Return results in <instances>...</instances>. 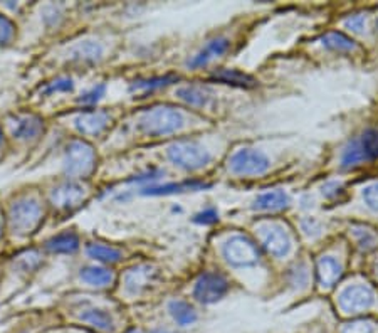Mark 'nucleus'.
Segmentation results:
<instances>
[{
    "mask_svg": "<svg viewBox=\"0 0 378 333\" xmlns=\"http://www.w3.org/2000/svg\"><path fill=\"white\" fill-rule=\"evenodd\" d=\"M185 127V115L172 106H155L140 116V128L150 137H163L180 132Z\"/></svg>",
    "mask_w": 378,
    "mask_h": 333,
    "instance_id": "1",
    "label": "nucleus"
},
{
    "mask_svg": "<svg viewBox=\"0 0 378 333\" xmlns=\"http://www.w3.org/2000/svg\"><path fill=\"white\" fill-rule=\"evenodd\" d=\"M96 168V153L93 146L82 140H73L64 153V172L73 179L89 177Z\"/></svg>",
    "mask_w": 378,
    "mask_h": 333,
    "instance_id": "2",
    "label": "nucleus"
},
{
    "mask_svg": "<svg viewBox=\"0 0 378 333\" xmlns=\"http://www.w3.org/2000/svg\"><path fill=\"white\" fill-rule=\"evenodd\" d=\"M168 158L173 165L184 168V170H199L210 163V153L194 140H178L172 144L167 150Z\"/></svg>",
    "mask_w": 378,
    "mask_h": 333,
    "instance_id": "3",
    "label": "nucleus"
},
{
    "mask_svg": "<svg viewBox=\"0 0 378 333\" xmlns=\"http://www.w3.org/2000/svg\"><path fill=\"white\" fill-rule=\"evenodd\" d=\"M44 219L41 202L36 197L20 199L12 207V226L20 234H32Z\"/></svg>",
    "mask_w": 378,
    "mask_h": 333,
    "instance_id": "4",
    "label": "nucleus"
},
{
    "mask_svg": "<svg viewBox=\"0 0 378 333\" xmlns=\"http://www.w3.org/2000/svg\"><path fill=\"white\" fill-rule=\"evenodd\" d=\"M222 254L232 266H252L259 261V248L251 237L230 236L222 246Z\"/></svg>",
    "mask_w": 378,
    "mask_h": 333,
    "instance_id": "5",
    "label": "nucleus"
},
{
    "mask_svg": "<svg viewBox=\"0 0 378 333\" xmlns=\"http://www.w3.org/2000/svg\"><path fill=\"white\" fill-rule=\"evenodd\" d=\"M269 165L271 162L266 155L254 149H241L229 158V170L242 177L266 174Z\"/></svg>",
    "mask_w": 378,
    "mask_h": 333,
    "instance_id": "6",
    "label": "nucleus"
},
{
    "mask_svg": "<svg viewBox=\"0 0 378 333\" xmlns=\"http://www.w3.org/2000/svg\"><path fill=\"white\" fill-rule=\"evenodd\" d=\"M259 232V241L260 246L266 249L267 254L275 258H284L288 256L291 253V237L288 234L284 227L279 226V224H272V222H266L260 224L258 227Z\"/></svg>",
    "mask_w": 378,
    "mask_h": 333,
    "instance_id": "7",
    "label": "nucleus"
},
{
    "mask_svg": "<svg viewBox=\"0 0 378 333\" xmlns=\"http://www.w3.org/2000/svg\"><path fill=\"white\" fill-rule=\"evenodd\" d=\"M229 281L224 275L217 271H208L203 272L195 283L194 296L195 300L203 303V305H210V303H215L220 298H224L225 293L229 291Z\"/></svg>",
    "mask_w": 378,
    "mask_h": 333,
    "instance_id": "8",
    "label": "nucleus"
},
{
    "mask_svg": "<svg viewBox=\"0 0 378 333\" xmlns=\"http://www.w3.org/2000/svg\"><path fill=\"white\" fill-rule=\"evenodd\" d=\"M375 301V293L367 284H351L346 287L338 296V305L343 313L358 315L367 311Z\"/></svg>",
    "mask_w": 378,
    "mask_h": 333,
    "instance_id": "9",
    "label": "nucleus"
},
{
    "mask_svg": "<svg viewBox=\"0 0 378 333\" xmlns=\"http://www.w3.org/2000/svg\"><path fill=\"white\" fill-rule=\"evenodd\" d=\"M86 190L76 182H64L51 192V202L61 211L75 209L84 201Z\"/></svg>",
    "mask_w": 378,
    "mask_h": 333,
    "instance_id": "10",
    "label": "nucleus"
},
{
    "mask_svg": "<svg viewBox=\"0 0 378 333\" xmlns=\"http://www.w3.org/2000/svg\"><path fill=\"white\" fill-rule=\"evenodd\" d=\"M75 125L77 132L86 137H96L110 125V115L101 110H86L76 116Z\"/></svg>",
    "mask_w": 378,
    "mask_h": 333,
    "instance_id": "11",
    "label": "nucleus"
},
{
    "mask_svg": "<svg viewBox=\"0 0 378 333\" xmlns=\"http://www.w3.org/2000/svg\"><path fill=\"white\" fill-rule=\"evenodd\" d=\"M229 47H230L229 39L215 37L212 39V41H208L187 64H189L190 69H201L203 66H207V64H210L212 61L220 58V56H224L229 51Z\"/></svg>",
    "mask_w": 378,
    "mask_h": 333,
    "instance_id": "12",
    "label": "nucleus"
},
{
    "mask_svg": "<svg viewBox=\"0 0 378 333\" xmlns=\"http://www.w3.org/2000/svg\"><path fill=\"white\" fill-rule=\"evenodd\" d=\"M156 278V271L149 265H140L134 266L132 270H128L125 276V288L126 291L132 293V295H138L143 289H146L153 283Z\"/></svg>",
    "mask_w": 378,
    "mask_h": 333,
    "instance_id": "13",
    "label": "nucleus"
},
{
    "mask_svg": "<svg viewBox=\"0 0 378 333\" xmlns=\"http://www.w3.org/2000/svg\"><path fill=\"white\" fill-rule=\"evenodd\" d=\"M316 275H318V283L321 287L329 289L340 281L343 275V266L336 258L321 256L318 263H316Z\"/></svg>",
    "mask_w": 378,
    "mask_h": 333,
    "instance_id": "14",
    "label": "nucleus"
},
{
    "mask_svg": "<svg viewBox=\"0 0 378 333\" xmlns=\"http://www.w3.org/2000/svg\"><path fill=\"white\" fill-rule=\"evenodd\" d=\"M177 96L194 108H203L212 99L210 88L203 84H187L177 89Z\"/></svg>",
    "mask_w": 378,
    "mask_h": 333,
    "instance_id": "15",
    "label": "nucleus"
},
{
    "mask_svg": "<svg viewBox=\"0 0 378 333\" xmlns=\"http://www.w3.org/2000/svg\"><path fill=\"white\" fill-rule=\"evenodd\" d=\"M210 184H206V182H180V184H167V185H153V187L143 189L141 194L143 196H170V194H180L187 192V190H202L208 189Z\"/></svg>",
    "mask_w": 378,
    "mask_h": 333,
    "instance_id": "16",
    "label": "nucleus"
},
{
    "mask_svg": "<svg viewBox=\"0 0 378 333\" xmlns=\"http://www.w3.org/2000/svg\"><path fill=\"white\" fill-rule=\"evenodd\" d=\"M214 81H219V83L229 84V86H237V88H254L258 84V81L254 77L246 75V73L237 71V69H217L214 75L210 76Z\"/></svg>",
    "mask_w": 378,
    "mask_h": 333,
    "instance_id": "17",
    "label": "nucleus"
},
{
    "mask_svg": "<svg viewBox=\"0 0 378 333\" xmlns=\"http://www.w3.org/2000/svg\"><path fill=\"white\" fill-rule=\"evenodd\" d=\"M80 317L82 322H86L88 325L96 328V330L103 333H111L113 330H115V320H113V317L108 313L106 310L91 306V308L82 310V313L80 315Z\"/></svg>",
    "mask_w": 378,
    "mask_h": 333,
    "instance_id": "18",
    "label": "nucleus"
},
{
    "mask_svg": "<svg viewBox=\"0 0 378 333\" xmlns=\"http://www.w3.org/2000/svg\"><path fill=\"white\" fill-rule=\"evenodd\" d=\"M289 204V197L286 196L284 190H271V192H264L258 196L254 201L256 211L264 212H277L286 209Z\"/></svg>",
    "mask_w": 378,
    "mask_h": 333,
    "instance_id": "19",
    "label": "nucleus"
},
{
    "mask_svg": "<svg viewBox=\"0 0 378 333\" xmlns=\"http://www.w3.org/2000/svg\"><path fill=\"white\" fill-rule=\"evenodd\" d=\"M86 253L89 258L104 263V265H115V263H120L123 259V253L120 249L103 244V242H89L86 246Z\"/></svg>",
    "mask_w": 378,
    "mask_h": 333,
    "instance_id": "20",
    "label": "nucleus"
},
{
    "mask_svg": "<svg viewBox=\"0 0 378 333\" xmlns=\"http://www.w3.org/2000/svg\"><path fill=\"white\" fill-rule=\"evenodd\" d=\"M81 279L94 288H108L115 281V275L108 268L88 266L81 271Z\"/></svg>",
    "mask_w": 378,
    "mask_h": 333,
    "instance_id": "21",
    "label": "nucleus"
},
{
    "mask_svg": "<svg viewBox=\"0 0 378 333\" xmlns=\"http://www.w3.org/2000/svg\"><path fill=\"white\" fill-rule=\"evenodd\" d=\"M42 130H44L42 120L36 115H27L17 120L14 133L17 138H23V140H34V138L41 135Z\"/></svg>",
    "mask_w": 378,
    "mask_h": 333,
    "instance_id": "22",
    "label": "nucleus"
},
{
    "mask_svg": "<svg viewBox=\"0 0 378 333\" xmlns=\"http://www.w3.org/2000/svg\"><path fill=\"white\" fill-rule=\"evenodd\" d=\"M46 248L49 249L51 253L73 254L80 248V237H77L76 232H63V234L51 237V239L46 242Z\"/></svg>",
    "mask_w": 378,
    "mask_h": 333,
    "instance_id": "23",
    "label": "nucleus"
},
{
    "mask_svg": "<svg viewBox=\"0 0 378 333\" xmlns=\"http://www.w3.org/2000/svg\"><path fill=\"white\" fill-rule=\"evenodd\" d=\"M168 311H170L172 318L175 320L177 325L180 327L194 325V323L197 322V311L187 301L173 300L170 305H168Z\"/></svg>",
    "mask_w": 378,
    "mask_h": 333,
    "instance_id": "24",
    "label": "nucleus"
},
{
    "mask_svg": "<svg viewBox=\"0 0 378 333\" xmlns=\"http://www.w3.org/2000/svg\"><path fill=\"white\" fill-rule=\"evenodd\" d=\"M321 42H323L325 47L336 51V53H353V51H356V42L353 39L346 36V34L338 32V30H332V32L325 34L321 37Z\"/></svg>",
    "mask_w": 378,
    "mask_h": 333,
    "instance_id": "25",
    "label": "nucleus"
},
{
    "mask_svg": "<svg viewBox=\"0 0 378 333\" xmlns=\"http://www.w3.org/2000/svg\"><path fill=\"white\" fill-rule=\"evenodd\" d=\"M363 163H368L367 158H365V153L362 150V146H360L358 140H351L348 145L345 146V150H343L341 155V167L346 168V170H350V168H356L360 165H363Z\"/></svg>",
    "mask_w": 378,
    "mask_h": 333,
    "instance_id": "26",
    "label": "nucleus"
},
{
    "mask_svg": "<svg viewBox=\"0 0 378 333\" xmlns=\"http://www.w3.org/2000/svg\"><path fill=\"white\" fill-rule=\"evenodd\" d=\"M103 49L101 46L96 44V42H81L80 46H76L71 53V59L77 61V63H94L101 58Z\"/></svg>",
    "mask_w": 378,
    "mask_h": 333,
    "instance_id": "27",
    "label": "nucleus"
},
{
    "mask_svg": "<svg viewBox=\"0 0 378 333\" xmlns=\"http://www.w3.org/2000/svg\"><path fill=\"white\" fill-rule=\"evenodd\" d=\"M356 140L362 146L367 162L378 158V128H367Z\"/></svg>",
    "mask_w": 378,
    "mask_h": 333,
    "instance_id": "28",
    "label": "nucleus"
},
{
    "mask_svg": "<svg viewBox=\"0 0 378 333\" xmlns=\"http://www.w3.org/2000/svg\"><path fill=\"white\" fill-rule=\"evenodd\" d=\"M178 81V76L175 75H167V76H158V77H150V80H138L132 84L133 91H153L165 88V86L175 83Z\"/></svg>",
    "mask_w": 378,
    "mask_h": 333,
    "instance_id": "29",
    "label": "nucleus"
},
{
    "mask_svg": "<svg viewBox=\"0 0 378 333\" xmlns=\"http://www.w3.org/2000/svg\"><path fill=\"white\" fill-rule=\"evenodd\" d=\"M104 91H106V86H104V84L94 86V88H91L89 91H86V93L82 94V96L80 98V101L82 103V105H86V106L96 105L99 99L104 96Z\"/></svg>",
    "mask_w": 378,
    "mask_h": 333,
    "instance_id": "30",
    "label": "nucleus"
},
{
    "mask_svg": "<svg viewBox=\"0 0 378 333\" xmlns=\"http://www.w3.org/2000/svg\"><path fill=\"white\" fill-rule=\"evenodd\" d=\"M363 201L372 211L378 212V182L363 189Z\"/></svg>",
    "mask_w": 378,
    "mask_h": 333,
    "instance_id": "31",
    "label": "nucleus"
},
{
    "mask_svg": "<svg viewBox=\"0 0 378 333\" xmlns=\"http://www.w3.org/2000/svg\"><path fill=\"white\" fill-rule=\"evenodd\" d=\"M194 220L197 224H203V226H208V224H214L219 220V212L214 207H207V209H203L202 212H199L197 215H195Z\"/></svg>",
    "mask_w": 378,
    "mask_h": 333,
    "instance_id": "32",
    "label": "nucleus"
},
{
    "mask_svg": "<svg viewBox=\"0 0 378 333\" xmlns=\"http://www.w3.org/2000/svg\"><path fill=\"white\" fill-rule=\"evenodd\" d=\"M73 86L75 84H73L71 77H59V80L49 83V86L44 89V93L52 94V93H58V91H71Z\"/></svg>",
    "mask_w": 378,
    "mask_h": 333,
    "instance_id": "33",
    "label": "nucleus"
},
{
    "mask_svg": "<svg viewBox=\"0 0 378 333\" xmlns=\"http://www.w3.org/2000/svg\"><path fill=\"white\" fill-rule=\"evenodd\" d=\"M343 333H373L370 322H353L343 328Z\"/></svg>",
    "mask_w": 378,
    "mask_h": 333,
    "instance_id": "34",
    "label": "nucleus"
},
{
    "mask_svg": "<svg viewBox=\"0 0 378 333\" xmlns=\"http://www.w3.org/2000/svg\"><path fill=\"white\" fill-rule=\"evenodd\" d=\"M365 20L367 19H365V15H362V14L351 15L345 20V27L353 30V32H362L363 27H365Z\"/></svg>",
    "mask_w": 378,
    "mask_h": 333,
    "instance_id": "35",
    "label": "nucleus"
},
{
    "mask_svg": "<svg viewBox=\"0 0 378 333\" xmlns=\"http://www.w3.org/2000/svg\"><path fill=\"white\" fill-rule=\"evenodd\" d=\"M340 194H343V184L341 182H329L323 187V196L328 199H336Z\"/></svg>",
    "mask_w": 378,
    "mask_h": 333,
    "instance_id": "36",
    "label": "nucleus"
},
{
    "mask_svg": "<svg viewBox=\"0 0 378 333\" xmlns=\"http://www.w3.org/2000/svg\"><path fill=\"white\" fill-rule=\"evenodd\" d=\"M12 34H14V25L8 23L7 19L0 17V44L7 42L12 37Z\"/></svg>",
    "mask_w": 378,
    "mask_h": 333,
    "instance_id": "37",
    "label": "nucleus"
},
{
    "mask_svg": "<svg viewBox=\"0 0 378 333\" xmlns=\"http://www.w3.org/2000/svg\"><path fill=\"white\" fill-rule=\"evenodd\" d=\"M150 333H172V332H168V330H153V332H150Z\"/></svg>",
    "mask_w": 378,
    "mask_h": 333,
    "instance_id": "38",
    "label": "nucleus"
},
{
    "mask_svg": "<svg viewBox=\"0 0 378 333\" xmlns=\"http://www.w3.org/2000/svg\"><path fill=\"white\" fill-rule=\"evenodd\" d=\"M125 333H140V332H138L137 328H130V330H128V332H125Z\"/></svg>",
    "mask_w": 378,
    "mask_h": 333,
    "instance_id": "39",
    "label": "nucleus"
},
{
    "mask_svg": "<svg viewBox=\"0 0 378 333\" xmlns=\"http://www.w3.org/2000/svg\"><path fill=\"white\" fill-rule=\"evenodd\" d=\"M0 140H2V133H0Z\"/></svg>",
    "mask_w": 378,
    "mask_h": 333,
    "instance_id": "40",
    "label": "nucleus"
},
{
    "mask_svg": "<svg viewBox=\"0 0 378 333\" xmlns=\"http://www.w3.org/2000/svg\"><path fill=\"white\" fill-rule=\"evenodd\" d=\"M377 25H378V20H377Z\"/></svg>",
    "mask_w": 378,
    "mask_h": 333,
    "instance_id": "41",
    "label": "nucleus"
}]
</instances>
